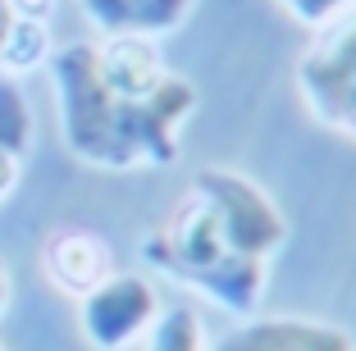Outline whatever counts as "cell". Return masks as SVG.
<instances>
[{
    "instance_id": "obj_1",
    "label": "cell",
    "mask_w": 356,
    "mask_h": 351,
    "mask_svg": "<svg viewBox=\"0 0 356 351\" xmlns=\"http://www.w3.org/2000/svg\"><path fill=\"white\" fill-rule=\"evenodd\" d=\"M51 83L64 146L105 174L174 165L201 101L183 73L160 64L156 42L137 37L60 46L51 51Z\"/></svg>"
},
{
    "instance_id": "obj_2",
    "label": "cell",
    "mask_w": 356,
    "mask_h": 351,
    "mask_svg": "<svg viewBox=\"0 0 356 351\" xmlns=\"http://www.w3.org/2000/svg\"><path fill=\"white\" fill-rule=\"evenodd\" d=\"M142 260L156 269L160 279H174L183 288L201 292L215 310L233 320H252L261 315L265 288H270V265L247 260L224 242L215 215L197 192H183L169 219H160L142 238Z\"/></svg>"
},
{
    "instance_id": "obj_3",
    "label": "cell",
    "mask_w": 356,
    "mask_h": 351,
    "mask_svg": "<svg viewBox=\"0 0 356 351\" xmlns=\"http://www.w3.org/2000/svg\"><path fill=\"white\" fill-rule=\"evenodd\" d=\"M192 192L206 201V210L215 215L224 242L238 256L270 265L283 251V242H288V215H283L279 197H274L270 187H261L252 174L210 165L192 178Z\"/></svg>"
},
{
    "instance_id": "obj_4",
    "label": "cell",
    "mask_w": 356,
    "mask_h": 351,
    "mask_svg": "<svg viewBox=\"0 0 356 351\" xmlns=\"http://www.w3.org/2000/svg\"><path fill=\"white\" fill-rule=\"evenodd\" d=\"M297 92L320 128L356 142V10L315 28V42L297 60Z\"/></svg>"
},
{
    "instance_id": "obj_5",
    "label": "cell",
    "mask_w": 356,
    "mask_h": 351,
    "mask_svg": "<svg viewBox=\"0 0 356 351\" xmlns=\"http://www.w3.org/2000/svg\"><path fill=\"white\" fill-rule=\"evenodd\" d=\"M160 310H165V301L147 274L115 269L92 292L78 297V333L92 351H128L142 347L151 324L160 320Z\"/></svg>"
},
{
    "instance_id": "obj_6",
    "label": "cell",
    "mask_w": 356,
    "mask_h": 351,
    "mask_svg": "<svg viewBox=\"0 0 356 351\" xmlns=\"http://www.w3.org/2000/svg\"><path fill=\"white\" fill-rule=\"evenodd\" d=\"M210 351H356L352 333L315 315H252L210 342Z\"/></svg>"
},
{
    "instance_id": "obj_7",
    "label": "cell",
    "mask_w": 356,
    "mask_h": 351,
    "mask_svg": "<svg viewBox=\"0 0 356 351\" xmlns=\"http://www.w3.org/2000/svg\"><path fill=\"white\" fill-rule=\"evenodd\" d=\"M201 0H78L83 19L101 37H137V42H160L192 19Z\"/></svg>"
},
{
    "instance_id": "obj_8",
    "label": "cell",
    "mask_w": 356,
    "mask_h": 351,
    "mask_svg": "<svg viewBox=\"0 0 356 351\" xmlns=\"http://www.w3.org/2000/svg\"><path fill=\"white\" fill-rule=\"evenodd\" d=\"M42 265H46V279L60 292H69V297H83L105 274H115V256H110L105 238L92 233V228H60V233H51L42 251Z\"/></svg>"
},
{
    "instance_id": "obj_9",
    "label": "cell",
    "mask_w": 356,
    "mask_h": 351,
    "mask_svg": "<svg viewBox=\"0 0 356 351\" xmlns=\"http://www.w3.org/2000/svg\"><path fill=\"white\" fill-rule=\"evenodd\" d=\"M142 351H210V333L192 306H165L151 333L142 338Z\"/></svg>"
},
{
    "instance_id": "obj_10",
    "label": "cell",
    "mask_w": 356,
    "mask_h": 351,
    "mask_svg": "<svg viewBox=\"0 0 356 351\" xmlns=\"http://www.w3.org/2000/svg\"><path fill=\"white\" fill-rule=\"evenodd\" d=\"M51 60V32L46 23H28V19H10L0 32V64L10 73H28L37 64Z\"/></svg>"
},
{
    "instance_id": "obj_11",
    "label": "cell",
    "mask_w": 356,
    "mask_h": 351,
    "mask_svg": "<svg viewBox=\"0 0 356 351\" xmlns=\"http://www.w3.org/2000/svg\"><path fill=\"white\" fill-rule=\"evenodd\" d=\"M28 142H32V110L23 101L19 83L0 73V155L19 160L28 151Z\"/></svg>"
},
{
    "instance_id": "obj_12",
    "label": "cell",
    "mask_w": 356,
    "mask_h": 351,
    "mask_svg": "<svg viewBox=\"0 0 356 351\" xmlns=\"http://www.w3.org/2000/svg\"><path fill=\"white\" fill-rule=\"evenodd\" d=\"M283 5V14L288 19H297L302 28H325V23H334L338 14H347V10H356V0H279Z\"/></svg>"
},
{
    "instance_id": "obj_13",
    "label": "cell",
    "mask_w": 356,
    "mask_h": 351,
    "mask_svg": "<svg viewBox=\"0 0 356 351\" xmlns=\"http://www.w3.org/2000/svg\"><path fill=\"white\" fill-rule=\"evenodd\" d=\"M10 19H28V23H51L55 0H5Z\"/></svg>"
},
{
    "instance_id": "obj_14",
    "label": "cell",
    "mask_w": 356,
    "mask_h": 351,
    "mask_svg": "<svg viewBox=\"0 0 356 351\" xmlns=\"http://www.w3.org/2000/svg\"><path fill=\"white\" fill-rule=\"evenodd\" d=\"M14 178H19V160H10V155H0V197L14 187Z\"/></svg>"
},
{
    "instance_id": "obj_15",
    "label": "cell",
    "mask_w": 356,
    "mask_h": 351,
    "mask_svg": "<svg viewBox=\"0 0 356 351\" xmlns=\"http://www.w3.org/2000/svg\"><path fill=\"white\" fill-rule=\"evenodd\" d=\"M5 301H10V269L0 260V310H5Z\"/></svg>"
},
{
    "instance_id": "obj_16",
    "label": "cell",
    "mask_w": 356,
    "mask_h": 351,
    "mask_svg": "<svg viewBox=\"0 0 356 351\" xmlns=\"http://www.w3.org/2000/svg\"><path fill=\"white\" fill-rule=\"evenodd\" d=\"M0 351H5V347H0Z\"/></svg>"
}]
</instances>
